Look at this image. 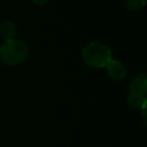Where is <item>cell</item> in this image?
<instances>
[{
    "label": "cell",
    "mask_w": 147,
    "mask_h": 147,
    "mask_svg": "<svg viewBox=\"0 0 147 147\" xmlns=\"http://www.w3.org/2000/svg\"><path fill=\"white\" fill-rule=\"evenodd\" d=\"M83 61L85 64L92 68H102L111 60V51L108 46L93 41L87 44L83 48Z\"/></svg>",
    "instance_id": "cell-1"
},
{
    "label": "cell",
    "mask_w": 147,
    "mask_h": 147,
    "mask_svg": "<svg viewBox=\"0 0 147 147\" xmlns=\"http://www.w3.org/2000/svg\"><path fill=\"white\" fill-rule=\"evenodd\" d=\"M28 46L18 39L6 40L0 46V59L7 65H17L28 57Z\"/></svg>",
    "instance_id": "cell-2"
},
{
    "label": "cell",
    "mask_w": 147,
    "mask_h": 147,
    "mask_svg": "<svg viewBox=\"0 0 147 147\" xmlns=\"http://www.w3.org/2000/svg\"><path fill=\"white\" fill-rule=\"evenodd\" d=\"M106 70H107L108 76L114 80H122L126 76L125 65L121 61H116L113 59L106 64Z\"/></svg>",
    "instance_id": "cell-3"
},
{
    "label": "cell",
    "mask_w": 147,
    "mask_h": 147,
    "mask_svg": "<svg viewBox=\"0 0 147 147\" xmlns=\"http://www.w3.org/2000/svg\"><path fill=\"white\" fill-rule=\"evenodd\" d=\"M146 92H147V80H146V77L144 75L139 76V77H136L131 82V84L129 86V94L130 95L145 96Z\"/></svg>",
    "instance_id": "cell-4"
},
{
    "label": "cell",
    "mask_w": 147,
    "mask_h": 147,
    "mask_svg": "<svg viewBox=\"0 0 147 147\" xmlns=\"http://www.w3.org/2000/svg\"><path fill=\"white\" fill-rule=\"evenodd\" d=\"M127 103L131 108L137 109V110H141L142 114V118L145 122V117H146V98L145 96H140V95H130L127 98Z\"/></svg>",
    "instance_id": "cell-5"
},
{
    "label": "cell",
    "mask_w": 147,
    "mask_h": 147,
    "mask_svg": "<svg viewBox=\"0 0 147 147\" xmlns=\"http://www.w3.org/2000/svg\"><path fill=\"white\" fill-rule=\"evenodd\" d=\"M16 34V25L11 21H5L0 24V36L6 40L14 39Z\"/></svg>",
    "instance_id": "cell-6"
},
{
    "label": "cell",
    "mask_w": 147,
    "mask_h": 147,
    "mask_svg": "<svg viewBox=\"0 0 147 147\" xmlns=\"http://www.w3.org/2000/svg\"><path fill=\"white\" fill-rule=\"evenodd\" d=\"M123 5L126 9L139 10L146 5V0H123Z\"/></svg>",
    "instance_id": "cell-7"
},
{
    "label": "cell",
    "mask_w": 147,
    "mask_h": 147,
    "mask_svg": "<svg viewBox=\"0 0 147 147\" xmlns=\"http://www.w3.org/2000/svg\"><path fill=\"white\" fill-rule=\"evenodd\" d=\"M36 5H38V6H42V5H45V3H47L49 0H32Z\"/></svg>",
    "instance_id": "cell-8"
}]
</instances>
